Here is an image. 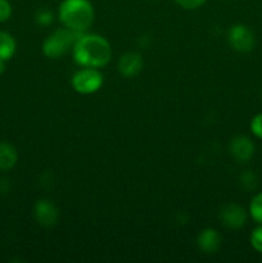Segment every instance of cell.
Here are the masks:
<instances>
[{
    "mask_svg": "<svg viewBox=\"0 0 262 263\" xmlns=\"http://www.w3.org/2000/svg\"><path fill=\"white\" fill-rule=\"evenodd\" d=\"M74 62L81 67L102 68L112 58V48L107 39L95 33H81L72 48Z\"/></svg>",
    "mask_w": 262,
    "mask_h": 263,
    "instance_id": "1",
    "label": "cell"
},
{
    "mask_svg": "<svg viewBox=\"0 0 262 263\" xmlns=\"http://www.w3.org/2000/svg\"><path fill=\"white\" fill-rule=\"evenodd\" d=\"M58 17L64 27L81 35L94 22V7L89 0H63L59 4Z\"/></svg>",
    "mask_w": 262,
    "mask_h": 263,
    "instance_id": "2",
    "label": "cell"
},
{
    "mask_svg": "<svg viewBox=\"0 0 262 263\" xmlns=\"http://www.w3.org/2000/svg\"><path fill=\"white\" fill-rule=\"evenodd\" d=\"M77 36L79 33L73 32L68 28H58L44 40L43 53L48 58H59L73 48Z\"/></svg>",
    "mask_w": 262,
    "mask_h": 263,
    "instance_id": "3",
    "label": "cell"
},
{
    "mask_svg": "<svg viewBox=\"0 0 262 263\" xmlns=\"http://www.w3.org/2000/svg\"><path fill=\"white\" fill-rule=\"evenodd\" d=\"M103 73L98 68H91V67H84L79 69L76 73L72 76L71 84L74 91L80 94L89 95L94 94L102 87Z\"/></svg>",
    "mask_w": 262,
    "mask_h": 263,
    "instance_id": "4",
    "label": "cell"
},
{
    "mask_svg": "<svg viewBox=\"0 0 262 263\" xmlns=\"http://www.w3.org/2000/svg\"><path fill=\"white\" fill-rule=\"evenodd\" d=\"M229 44L231 48L240 53L251 51L256 45V39L251 28L246 25H235L229 31Z\"/></svg>",
    "mask_w": 262,
    "mask_h": 263,
    "instance_id": "5",
    "label": "cell"
},
{
    "mask_svg": "<svg viewBox=\"0 0 262 263\" xmlns=\"http://www.w3.org/2000/svg\"><path fill=\"white\" fill-rule=\"evenodd\" d=\"M220 218L226 228L238 230L246 225L248 215L241 205L236 204V203H229L221 211Z\"/></svg>",
    "mask_w": 262,
    "mask_h": 263,
    "instance_id": "6",
    "label": "cell"
},
{
    "mask_svg": "<svg viewBox=\"0 0 262 263\" xmlns=\"http://www.w3.org/2000/svg\"><path fill=\"white\" fill-rule=\"evenodd\" d=\"M230 153L234 159L240 163L251 161L254 154V144L248 136L238 135L231 139L230 141Z\"/></svg>",
    "mask_w": 262,
    "mask_h": 263,
    "instance_id": "7",
    "label": "cell"
},
{
    "mask_svg": "<svg viewBox=\"0 0 262 263\" xmlns=\"http://www.w3.org/2000/svg\"><path fill=\"white\" fill-rule=\"evenodd\" d=\"M33 215H35L36 221L41 226H45V228H50V226L55 225L59 217L57 207L48 199L39 200L36 203L35 208H33Z\"/></svg>",
    "mask_w": 262,
    "mask_h": 263,
    "instance_id": "8",
    "label": "cell"
},
{
    "mask_svg": "<svg viewBox=\"0 0 262 263\" xmlns=\"http://www.w3.org/2000/svg\"><path fill=\"white\" fill-rule=\"evenodd\" d=\"M143 69V58L138 53H126L118 61V71L125 77H134Z\"/></svg>",
    "mask_w": 262,
    "mask_h": 263,
    "instance_id": "9",
    "label": "cell"
},
{
    "mask_svg": "<svg viewBox=\"0 0 262 263\" xmlns=\"http://www.w3.org/2000/svg\"><path fill=\"white\" fill-rule=\"evenodd\" d=\"M197 244L200 251L204 253H216L221 247V235L213 229H205L198 235Z\"/></svg>",
    "mask_w": 262,
    "mask_h": 263,
    "instance_id": "10",
    "label": "cell"
},
{
    "mask_svg": "<svg viewBox=\"0 0 262 263\" xmlns=\"http://www.w3.org/2000/svg\"><path fill=\"white\" fill-rule=\"evenodd\" d=\"M18 154L14 146L9 143H0V171H9L15 166Z\"/></svg>",
    "mask_w": 262,
    "mask_h": 263,
    "instance_id": "11",
    "label": "cell"
},
{
    "mask_svg": "<svg viewBox=\"0 0 262 263\" xmlns=\"http://www.w3.org/2000/svg\"><path fill=\"white\" fill-rule=\"evenodd\" d=\"M15 49L17 44L14 37L5 31H0V59H4L5 62L9 61L15 54Z\"/></svg>",
    "mask_w": 262,
    "mask_h": 263,
    "instance_id": "12",
    "label": "cell"
},
{
    "mask_svg": "<svg viewBox=\"0 0 262 263\" xmlns=\"http://www.w3.org/2000/svg\"><path fill=\"white\" fill-rule=\"evenodd\" d=\"M249 215L258 225H262V192L253 197L249 204Z\"/></svg>",
    "mask_w": 262,
    "mask_h": 263,
    "instance_id": "13",
    "label": "cell"
},
{
    "mask_svg": "<svg viewBox=\"0 0 262 263\" xmlns=\"http://www.w3.org/2000/svg\"><path fill=\"white\" fill-rule=\"evenodd\" d=\"M240 182H241V186L247 190H254L257 189L258 186V177L257 175L254 174L253 171L251 170H247L241 174L240 176Z\"/></svg>",
    "mask_w": 262,
    "mask_h": 263,
    "instance_id": "14",
    "label": "cell"
},
{
    "mask_svg": "<svg viewBox=\"0 0 262 263\" xmlns=\"http://www.w3.org/2000/svg\"><path fill=\"white\" fill-rule=\"evenodd\" d=\"M249 241H251V246L253 247L254 251L262 254V225H259L258 228L252 231Z\"/></svg>",
    "mask_w": 262,
    "mask_h": 263,
    "instance_id": "15",
    "label": "cell"
},
{
    "mask_svg": "<svg viewBox=\"0 0 262 263\" xmlns=\"http://www.w3.org/2000/svg\"><path fill=\"white\" fill-rule=\"evenodd\" d=\"M251 131L256 138L262 139V113H258L252 118Z\"/></svg>",
    "mask_w": 262,
    "mask_h": 263,
    "instance_id": "16",
    "label": "cell"
},
{
    "mask_svg": "<svg viewBox=\"0 0 262 263\" xmlns=\"http://www.w3.org/2000/svg\"><path fill=\"white\" fill-rule=\"evenodd\" d=\"M12 15V5L8 0H0V22H5Z\"/></svg>",
    "mask_w": 262,
    "mask_h": 263,
    "instance_id": "17",
    "label": "cell"
},
{
    "mask_svg": "<svg viewBox=\"0 0 262 263\" xmlns=\"http://www.w3.org/2000/svg\"><path fill=\"white\" fill-rule=\"evenodd\" d=\"M36 22L41 26H48L53 22V14L49 10H39L38 14H36Z\"/></svg>",
    "mask_w": 262,
    "mask_h": 263,
    "instance_id": "18",
    "label": "cell"
},
{
    "mask_svg": "<svg viewBox=\"0 0 262 263\" xmlns=\"http://www.w3.org/2000/svg\"><path fill=\"white\" fill-rule=\"evenodd\" d=\"M175 2H176L180 7L184 8V9L193 10L202 7L205 3V0H175Z\"/></svg>",
    "mask_w": 262,
    "mask_h": 263,
    "instance_id": "19",
    "label": "cell"
},
{
    "mask_svg": "<svg viewBox=\"0 0 262 263\" xmlns=\"http://www.w3.org/2000/svg\"><path fill=\"white\" fill-rule=\"evenodd\" d=\"M5 71V61L4 59H0V74Z\"/></svg>",
    "mask_w": 262,
    "mask_h": 263,
    "instance_id": "20",
    "label": "cell"
}]
</instances>
